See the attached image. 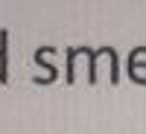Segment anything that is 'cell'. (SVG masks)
I'll return each instance as SVG.
<instances>
[{
	"label": "cell",
	"mask_w": 146,
	"mask_h": 134,
	"mask_svg": "<svg viewBox=\"0 0 146 134\" xmlns=\"http://www.w3.org/2000/svg\"><path fill=\"white\" fill-rule=\"evenodd\" d=\"M129 70H131V79L146 82V47H140V50L131 53V58H129Z\"/></svg>",
	"instance_id": "cell-1"
},
{
	"label": "cell",
	"mask_w": 146,
	"mask_h": 134,
	"mask_svg": "<svg viewBox=\"0 0 146 134\" xmlns=\"http://www.w3.org/2000/svg\"><path fill=\"white\" fill-rule=\"evenodd\" d=\"M3 73H6V58H3V53H0V79H3Z\"/></svg>",
	"instance_id": "cell-2"
}]
</instances>
